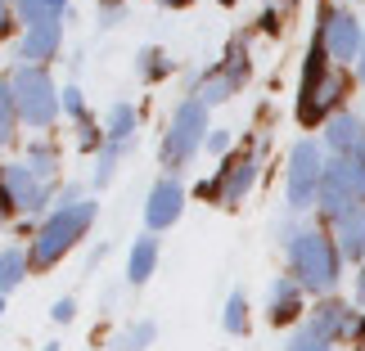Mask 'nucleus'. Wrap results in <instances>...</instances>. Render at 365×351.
<instances>
[{
  "instance_id": "obj_34",
  "label": "nucleus",
  "mask_w": 365,
  "mask_h": 351,
  "mask_svg": "<svg viewBox=\"0 0 365 351\" xmlns=\"http://www.w3.org/2000/svg\"><path fill=\"white\" fill-rule=\"evenodd\" d=\"M19 9H14V0H0V41H5V36H14V32H19Z\"/></svg>"
},
{
  "instance_id": "obj_22",
  "label": "nucleus",
  "mask_w": 365,
  "mask_h": 351,
  "mask_svg": "<svg viewBox=\"0 0 365 351\" xmlns=\"http://www.w3.org/2000/svg\"><path fill=\"white\" fill-rule=\"evenodd\" d=\"M172 68H176V59H172L163 46H140V50H135V77L145 81V86H158V81H167V77H172Z\"/></svg>"
},
{
  "instance_id": "obj_29",
  "label": "nucleus",
  "mask_w": 365,
  "mask_h": 351,
  "mask_svg": "<svg viewBox=\"0 0 365 351\" xmlns=\"http://www.w3.org/2000/svg\"><path fill=\"white\" fill-rule=\"evenodd\" d=\"M284 351H334V342H325V338H316L312 329H293V338L284 342Z\"/></svg>"
},
{
  "instance_id": "obj_33",
  "label": "nucleus",
  "mask_w": 365,
  "mask_h": 351,
  "mask_svg": "<svg viewBox=\"0 0 365 351\" xmlns=\"http://www.w3.org/2000/svg\"><path fill=\"white\" fill-rule=\"evenodd\" d=\"M50 320H54V325H73V320H77V298H68V293H63V298H54Z\"/></svg>"
},
{
  "instance_id": "obj_18",
  "label": "nucleus",
  "mask_w": 365,
  "mask_h": 351,
  "mask_svg": "<svg viewBox=\"0 0 365 351\" xmlns=\"http://www.w3.org/2000/svg\"><path fill=\"white\" fill-rule=\"evenodd\" d=\"M23 162L32 167V172L46 180V185H59V172H63V153L59 145H54L50 135H36V140H27V149H23Z\"/></svg>"
},
{
  "instance_id": "obj_2",
  "label": "nucleus",
  "mask_w": 365,
  "mask_h": 351,
  "mask_svg": "<svg viewBox=\"0 0 365 351\" xmlns=\"http://www.w3.org/2000/svg\"><path fill=\"white\" fill-rule=\"evenodd\" d=\"M343 252L334 243V230L320 226V221H307V226L293 234V243L284 248V271L307 288V298H334L343 284Z\"/></svg>"
},
{
  "instance_id": "obj_25",
  "label": "nucleus",
  "mask_w": 365,
  "mask_h": 351,
  "mask_svg": "<svg viewBox=\"0 0 365 351\" xmlns=\"http://www.w3.org/2000/svg\"><path fill=\"white\" fill-rule=\"evenodd\" d=\"M221 329H226L230 338H244L248 333V293L244 288H230L226 306H221Z\"/></svg>"
},
{
  "instance_id": "obj_9",
  "label": "nucleus",
  "mask_w": 365,
  "mask_h": 351,
  "mask_svg": "<svg viewBox=\"0 0 365 351\" xmlns=\"http://www.w3.org/2000/svg\"><path fill=\"white\" fill-rule=\"evenodd\" d=\"M54 189L59 185H46L23 158L19 162H0V203H5L9 216H23L27 226H36V221L54 207Z\"/></svg>"
},
{
  "instance_id": "obj_30",
  "label": "nucleus",
  "mask_w": 365,
  "mask_h": 351,
  "mask_svg": "<svg viewBox=\"0 0 365 351\" xmlns=\"http://www.w3.org/2000/svg\"><path fill=\"white\" fill-rule=\"evenodd\" d=\"M14 9H19V23H23V27L50 19V0H14Z\"/></svg>"
},
{
  "instance_id": "obj_36",
  "label": "nucleus",
  "mask_w": 365,
  "mask_h": 351,
  "mask_svg": "<svg viewBox=\"0 0 365 351\" xmlns=\"http://www.w3.org/2000/svg\"><path fill=\"white\" fill-rule=\"evenodd\" d=\"M122 19H126V5H100V27L104 32H113Z\"/></svg>"
},
{
  "instance_id": "obj_20",
  "label": "nucleus",
  "mask_w": 365,
  "mask_h": 351,
  "mask_svg": "<svg viewBox=\"0 0 365 351\" xmlns=\"http://www.w3.org/2000/svg\"><path fill=\"white\" fill-rule=\"evenodd\" d=\"M27 275H32V252H27L23 243H5L0 248V293L9 298Z\"/></svg>"
},
{
  "instance_id": "obj_17",
  "label": "nucleus",
  "mask_w": 365,
  "mask_h": 351,
  "mask_svg": "<svg viewBox=\"0 0 365 351\" xmlns=\"http://www.w3.org/2000/svg\"><path fill=\"white\" fill-rule=\"evenodd\" d=\"M135 135H140V108L131 100L108 104V113H104V140H108V145H118V149L131 153L135 149Z\"/></svg>"
},
{
  "instance_id": "obj_6",
  "label": "nucleus",
  "mask_w": 365,
  "mask_h": 351,
  "mask_svg": "<svg viewBox=\"0 0 365 351\" xmlns=\"http://www.w3.org/2000/svg\"><path fill=\"white\" fill-rule=\"evenodd\" d=\"M212 108L199 104L194 95H185L172 117H167V131H163V145H158V162H163V176H180V167H190L199 158V149L207 145V131H212V122H207Z\"/></svg>"
},
{
  "instance_id": "obj_39",
  "label": "nucleus",
  "mask_w": 365,
  "mask_h": 351,
  "mask_svg": "<svg viewBox=\"0 0 365 351\" xmlns=\"http://www.w3.org/2000/svg\"><path fill=\"white\" fill-rule=\"evenodd\" d=\"M352 347H356V351H365V311H361V320H356V333H352Z\"/></svg>"
},
{
  "instance_id": "obj_41",
  "label": "nucleus",
  "mask_w": 365,
  "mask_h": 351,
  "mask_svg": "<svg viewBox=\"0 0 365 351\" xmlns=\"http://www.w3.org/2000/svg\"><path fill=\"white\" fill-rule=\"evenodd\" d=\"M158 5H163V9H190L194 0H158Z\"/></svg>"
},
{
  "instance_id": "obj_24",
  "label": "nucleus",
  "mask_w": 365,
  "mask_h": 351,
  "mask_svg": "<svg viewBox=\"0 0 365 351\" xmlns=\"http://www.w3.org/2000/svg\"><path fill=\"white\" fill-rule=\"evenodd\" d=\"M19 131H23V117H19V104H14V90L9 81L0 77V153L19 145Z\"/></svg>"
},
{
  "instance_id": "obj_12",
  "label": "nucleus",
  "mask_w": 365,
  "mask_h": 351,
  "mask_svg": "<svg viewBox=\"0 0 365 351\" xmlns=\"http://www.w3.org/2000/svg\"><path fill=\"white\" fill-rule=\"evenodd\" d=\"M185 203H190V189L180 185V176H158L145 194V230L149 234H167L185 216Z\"/></svg>"
},
{
  "instance_id": "obj_28",
  "label": "nucleus",
  "mask_w": 365,
  "mask_h": 351,
  "mask_svg": "<svg viewBox=\"0 0 365 351\" xmlns=\"http://www.w3.org/2000/svg\"><path fill=\"white\" fill-rule=\"evenodd\" d=\"M86 113H91L86 95H81V86H77V81H68V86H63V117H68V122H81Z\"/></svg>"
},
{
  "instance_id": "obj_26",
  "label": "nucleus",
  "mask_w": 365,
  "mask_h": 351,
  "mask_svg": "<svg viewBox=\"0 0 365 351\" xmlns=\"http://www.w3.org/2000/svg\"><path fill=\"white\" fill-rule=\"evenodd\" d=\"M122 158H126V149H118V145H108V140H104V149L95 153V167H91V185L95 189H108V185H113Z\"/></svg>"
},
{
  "instance_id": "obj_11",
  "label": "nucleus",
  "mask_w": 365,
  "mask_h": 351,
  "mask_svg": "<svg viewBox=\"0 0 365 351\" xmlns=\"http://www.w3.org/2000/svg\"><path fill=\"white\" fill-rule=\"evenodd\" d=\"M356 320H361V306L356 302H347V298H320L312 311H307L302 320V329H312L316 338H325V342H352V333H356Z\"/></svg>"
},
{
  "instance_id": "obj_10",
  "label": "nucleus",
  "mask_w": 365,
  "mask_h": 351,
  "mask_svg": "<svg viewBox=\"0 0 365 351\" xmlns=\"http://www.w3.org/2000/svg\"><path fill=\"white\" fill-rule=\"evenodd\" d=\"M316 41L325 46V54L339 68H356L361 46H365V23L347 5H325L316 19Z\"/></svg>"
},
{
  "instance_id": "obj_46",
  "label": "nucleus",
  "mask_w": 365,
  "mask_h": 351,
  "mask_svg": "<svg viewBox=\"0 0 365 351\" xmlns=\"http://www.w3.org/2000/svg\"><path fill=\"white\" fill-rule=\"evenodd\" d=\"M361 117H365V108H361Z\"/></svg>"
},
{
  "instance_id": "obj_27",
  "label": "nucleus",
  "mask_w": 365,
  "mask_h": 351,
  "mask_svg": "<svg viewBox=\"0 0 365 351\" xmlns=\"http://www.w3.org/2000/svg\"><path fill=\"white\" fill-rule=\"evenodd\" d=\"M73 140H77L81 153H100L104 149V122L95 113H86L81 122H73Z\"/></svg>"
},
{
  "instance_id": "obj_37",
  "label": "nucleus",
  "mask_w": 365,
  "mask_h": 351,
  "mask_svg": "<svg viewBox=\"0 0 365 351\" xmlns=\"http://www.w3.org/2000/svg\"><path fill=\"white\" fill-rule=\"evenodd\" d=\"M352 302L365 311V266H356V275H352Z\"/></svg>"
},
{
  "instance_id": "obj_45",
  "label": "nucleus",
  "mask_w": 365,
  "mask_h": 351,
  "mask_svg": "<svg viewBox=\"0 0 365 351\" xmlns=\"http://www.w3.org/2000/svg\"><path fill=\"white\" fill-rule=\"evenodd\" d=\"M0 320H5V293H0Z\"/></svg>"
},
{
  "instance_id": "obj_43",
  "label": "nucleus",
  "mask_w": 365,
  "mask_h": 351,
  "mask_svg": "<svg viewBox=\"0 0 365 351\" xmlns=\"http://www.w3.org/2000/svg\"><path fill=\"white\" fill-rule=\"evenodd\" d=\"M9 226V212H5V203H0V230H5Z\"/></svg>"
},
{
  "instance_id": "obj_16",
  "label": "nucleus",
  "mask_w": 365,
  "mask_h": 351,
  "mask_svg": "<svg viewBox=\"0 0 365 351\" xmlns=\"http://www.w3.org/2000/svg\"><path fill=\"white\" fill-rule=\"evenodd\" d=\"M158 261H163V243H158V234H135L131 239V248H126V284L131 288H145L153 271H158Z\"/></svg>"
},
{
  "instance_id": "obj_3",
  "label": "nucleus",
  "mask_w": 365,
  "mask_h": 351,
  "mask_svg": "<svg viewBox=\"0 0 365 351\" xmlns=\"http://www.w3.org/2000/svg\"><path fill=\"white\" fill-rule=\"evenodd\" d=\"M95 216H100V203H95V199H81V203H68V207H50V212L36 221L32 239H27L32 271L36 275L54 271V266H59L68 252L81 243V239H91Z\"/></svg>"
},
{
  "instance_id": "obj_42",
  "label": "nucleus",
  "mask_w": 365,
  "mask_h": 351,
  "mask_svg": "<svg viewBox=\"0 0 365 351\" xmlns=\"http://www.w3.org/2000/svg\"><path fill=\"white\" fill-rule=\"evenodd\" d=\"M41 351H63V342H41Z\"/></svg>"
},
{
  "instance_id": "obj_44",
  "label": "nucleus",
  "mask_w": 365,
  "mask_h": 351,
  "mask_svg": "<svg viewBox=\"0 0 365 351\" xmlns=\"http://www.w3.org/2000/svg\"><path fill=\"white\" fill-rule=\"evenodd\" d=\"M217 5H226V9H235V5H240V0H217Z\"/></svg>"
},
{
  "instance_id": "obj_32",
  "label": "nucleus",
  "mask_w": 365,
  "mask_h": 351,
  "mask_svg": "<svg viewBox=\"0 0 365 351\" xmlns=\"http://www.w3.org/2000/svg\"><path fill=\"white\" fill-rule=\"evenodd\" d=\"M257 27H262L266 36H279V27H284V9H279V0H275V5H262Z\"/></svg>"
},
{
  "instance_id": "obj_21",
  "label": "nucleus",
  "mask_w": 365,
  "mask_h": 351,
  "mask_svg": "<svg viewBox=\"0 0 365 351\" xmlns=\"http://www.w3.org/2000/svg\"><path fill=\"white\" fill-rule=\"evenodd\" d=\"M153 342H158V320L140 315V320H131L126 329H118L113 338H108V351H149Z\"/></svg>"
},
{
  "instance_id": "obj_7",
  "label": "nucleus",
  "mask_w": 365,
  "mask_h": 351,
  "mask_svg": "<svg viewBox=\"0 0 365 351\" xmlns=\"http://www.w3.org/2000/svg\"><path fill=\"white\" fill-rule=\"evenodd\" d=\"M248 77H252L248 36H230L226 54H221L212 68H199V73H190V90H185V95H194V100L207 104V108H221V104H230L235 95L248 86Z\"/></svg>"
},
{
  "instance_id": "obj_38",
  "label": "nucleus",
  "mask_w": 365,
  "mask_h": 351,
  "mask_svg": "<svg viewBox=\"0 0 365 351\" xmlns=\"http://www.w3.org/2000/svg\"><path fill=\"white\" fill-rule=\"evenodd\" d=\"M68 9H73V0H50V19H68Z\"/></svg>"
},
{
  "instance_id": "obj_5",
  "label": "nucleus",
  "mask_w": 365,
  "mask_h": 351,
  "mask_svg": "<svg viewBox=\"0 0 365 351\" xmlns=\"http://www.w3.org/2000/svg\"><path fill=\"white\" fill-rule=\"evenodd\" d=\"M325 167H329V153H325V145H320V135L293 140L289 158H284V212L316 216V199H320V185H325Z\"/></svg>"
},
{
  "instance_id": "obj_14",
  "label": "nucleus",
  "mask_w": 365,
  "mask_h": 351,
  "mask_svg": "<svg viewBox=\"0 0 365 351\" xmlns=\"http://www.w3.org/2000/svg\"><path fill=\"white\" fill-rule=\"evenodd\" d=\"M320 145H325L329 158H356V162H365V117L352 113V108L334 113L325 126H320Z\"/></svg>"
},
{
  "instance_id": "obj_31",
  "label": "nucleus",
  "mask_w": 365,
  "mask_h": 351,
  "mask_svg": "<svg viewBox=\"0 0 365 351\" xmlns=\"http://www.w3.org/2000/svg\"><path fill=\"white\" fill-rule=\"evenodd\" d=\"M207 153H212V158H230L235 153V135L226 131V126H212V131H207V145H203Z\"/></svg>"
},
{
  "instance_id": "obj_23",
  "label": "nucleus",
  "mask_w": 365,
  "mask_h": 351,
  "mask_svg": "<svg viewBox=\"0 0 365 351\" xmlns=\"http://www.w3.org/2000/svg\"><path fill=\"white\" fill-rule=\"evenodd\" d=\"M325 180H334V185L347 189L356 203H365V162H356V158H329Z\"/></svg>"
},
{
  "instance_id": "obj_19",
  "label": "nucleus",
  "mask_w": 365,
  "mask_h": 351,
  "mask_svg": "<svg viewBox=\"0 0 365 351\" xmlns=\"http://www.w3.org/2000/svg\"><path fill=\"white\" fill-rule=\"evenodd\" d=\"M334 243H339L343 261L365 266V207H361V212H352L347 221H339V226H334Z\"/></svg>"
},
{
  "instance_id": "obj_13",
  "label": "nucleus",
  "mask_w": 365,
  "mask_h": 351,
  "mask_svg": "<svg viewBox=\"0 0 365 351\" xmlns=\"http://www.w3.org/2000/svg\"><path fill=\"white\" fill-rule=\"evenodd\" d=\"M307 311H312V306H307V288H302L289 271H284V275H275V279H271V288H266V325H275V329L302 325Z\"/></svg>"
},
{
  "instance_id": "obj_40",
  "label": "nucleus",
  "mask_w": 365,
  "mask_h": 351,
  "mask_svg": "<svg viewBox=\"0 0 365 351\" xmlns=\"http://www.w3.org/2000/svg\"><path fill=\"white\" fill-rule=\"evenodd\" d=\"M352 73H356V86H365V46H361V59H356Z\"/></svg>"
},
{
  "instance_id": "obj_35",
  "label": "nucleus",
  "mask_w": 365,
  "mask_h": 351,
  "mask_svg": "<svg viewBox=\"0 0 365 351\" xmlns=\"http://www.w3.org/2000/svg\"><path fill=\"white\" fill-rule=\"evenodd\" d=\"M81 199H86V194H81L77 180H68V185L54 189V207H68V203H81Z\"/></svg>"
},
{
  "instance_id": "obj_15",
  "label": "nucleus",
  "mask_w": 365,
  "mask_h": 351,
  "mask_svg": "<svg viewBox=\"0 0 365 351\" xmlns=\"http://www.w3.org/2000/svg\"><path fill=\"white\" fill-rule=\"evenodd\" d=\"M59 54H63V19H41L32 27H23V36H19V63L50 68Z\"/></svg>"
},
{
  "instance_id": "obj_8",
  "label": "nucleus",
  "mask_w": 365,
  "mask_h": 351,
  "mask_svg": "<svg viewBox=\"0 0 365 351\" xmlns=\"http://www.w3.org/2000/svg\"><path fill=\"white\" fill-rule=\"evenodd\" d=\"M262 158H266V149H262V140L257 145H244V149H235L230 158H221V167L207 180H199V199L203 203H212V207H240L252 185H257V176H262Z\"/></svg>"
},
{
  "instance_id": "obj_4",
  "label": "nucleus",
  "mask_w": 365,
  "mask_h": 351,
  "mask_svg": "<svg viewBox=\"0 0 365 351\" xmlns=\"http://www.w3.org/2000/svg\"><path fill=\"white\" fill-rule=\"evenodd\" d=\"M5 81L14 90V104H19V117H23L27 131H50V126L63 117V86L54 81L50 68L14 63L5 73Z\"/></svg>"
},
{
  "instance_id": "obj_1",
  "label": "nucleus",
  "mask_w": 365,
  "mask_h": 351,
  "mask_svg": "<svg viewBox=\"0 0 365 351\" xmlns=\"http://www.w3.org/2000/svg\"><path fill=\"white\" fill-rule=\"evenodd\" d=\"M352 81H356L352 68H339L325 54V46L312 36L307 59H302V77H298V100H293V117H298L302 131H320L334 113H343Z\"/></svg>"
}]
</instances>
